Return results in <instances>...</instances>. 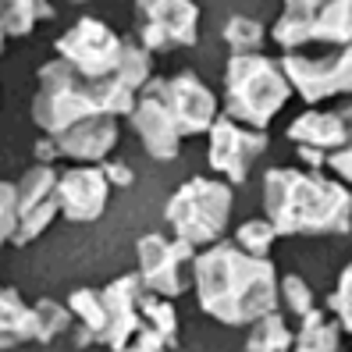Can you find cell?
I'll list each match as a JSON object with an SVG mask.
<instances>
[{"mask_svg":"<svg viewBox=\"0 0 352 352\" xmlns=\"http://www.w3.org/2000/svg\"><path fill=\"white\" fill-rule=\"evenodd\" d=\"M68 309L96 345L107 349H175L178 314L171 299L157 296L142 274H125L107 288H78Z\"/></svg>","mask_w":352,"mask_h":352,"instance_id":"obj_1","label":"cell"},{"mask_svg":"<svg viewBox=\"0 0 352 352\" xmlns=\"http://www.w3.org/2000/svg\"><path fill=\"white\" fill-rule=\"evenodd\" d=\"M199 309L228 327H245L278 309V271L267 256L245 253L239 242H214L196 256Z\"/></svg>","mask_w":352,"mask_h":352,"instance_id":"obj_2","label":"cell"},{"mask_svg":"<svg viewBox=\"0 0 352 352\" xmlns=\"http://www.w3.org/2000/svg\"><path fill=\"white\" fill-rule=\"evenodd\" d=\"M263 214L278 235H349L352 192L302 168H271L263 178Z\"/></svg>","mask_w":352,"mask_h":352,"instance_id":"obj_3","label":"cell"},{"mask_svg":"<svg viewBox=\"0 0 352 352\" xmlns=\"http://www.w3.org/2000/svg\"><path fill=\"white\" fill-rule=\"evenodd\" d=\"M139 93L129 89L121 78H89L82 75L75 65H68L65 57L50 60L39 68V93L32 96V121L43 135H54L60 129H68L72 121L86 114H132Z\"/></svg>","mask_w":352,"mask_h":352,"instance_id":"obj_4","label":"cell"},{"mask_svg":"<svg viewBox=\"0 0 352 352\" xmlns=\"http://www.w3.org/2000/svg\"><path fill=\"white\" fill-rule=\"evenodd\" d=\"M292 96V82L278 60L263 54H232L224 68V111L253 129H267Z\"/></svg>","mask_w":352,"mask_h":352,"instance_id":"obj_5","label":"cell"},{"mask_svg":"<svg viewBox=\"0 0 352 352\" xmlns=\"http://www.w3.org/2000/svg\"><path fill=\"white\" fill-rule=\"evenodd\" d=\"M232 210H235L232 182L196 175L168 199L164 214H168V224L175 228L178 239H185L189 245H214L224 239L228 224H232Z\"/></svg>","mask_w":352,"mask_h":352,"instance_id":"obj_6","label":"cell"},{"mask_svg":"<svg viewBox=\"0 0 352 352\" xmlns=\"http://www.w3.org/2000/svg\"><path fill=\"white\" fill-rule=\"evenodd\" d=\"M288 142L309 168H331L342 182H352V107L306 111L288 125Z\"/></svg>","mask_w":352,"mask_h":352,"instance_id":"obj_7","label":"cell"},{"mask_svg":"<svg viewBox=\"0 0 352 352\" xmlns=\"http://www.w3.org/2000/svg\"><path fill=\"white\" fill-rule=\"evenodd\" d=\"M274 39L285 50H302L309 43L331 50L352 43V0H285Z\"/></svg>","mask_w":352,"mask_h":352,"instance_id":"obj_8","label":"cell"},{"mask_svg":"<svg viewBox=\"0 0 352 352\" xmlns=\"http://www.w3.org/2000/svg\"><path fill=\"white\" fill-rule=\"evenodd\" d=\"M281 68L292 82V89L306 103H320L338 93H352V43L331 47L320 57H309L302 50H285Z\"/></svg>","mask_w":352,"mask_h":352,"instance_id":"obj_9","label":"cell"},{"mask_svg":"<svg viewBox=\"0 0 352 352\" xmlns=\"http://www.w3.org/2000/svg\"><path fill=\"white\" fill-rule=\"evenodd\" d=\"M139 274L157 296L178 299L196 281V245L185 239L142 235L139 239Z\"/></svg>","mask_w":352,"mask_h":352,"instance_id":"obj_10","label":"cell"},{"mask_svg":"<svg viewBox=\"0 0 352 352\" xmlns=\"http://www.w3.org/2000/svg\"><path fill=\"white\" fill-rule=\"evenodd\" d=\"M118 114H86V118H78L72 121L68 129H60L54 135H43L36 142V160H57V157H65V160H78V164H100V160H107L111 150L118 146Z\"/></svg>","mask_w":352,"mask_h":352,"instance_id":"obj_11","label":"cell"},{"mask_svg":"<svg viewBox=\"0 0 352 352\" xmlns=\"http://www.w3.org/2000/svg\"><path fill=\"white\" fill-rule=\"evenodd\" d=\"M135 32L150 50L196 47L199 8L196 0H135Z\"/></svg>","mask_w":352,"mask_h":352,"instance_id":"obj_12","label":"cell"},{"mask_svg":"<svg viewBox=\"0 0 352 352\" xmlns=\"http://www.w3.org/2000/svg\"><path fill=\"white\" fill-rule=\"evenodd\" d=\"M271 150V139H267V129H245L235 118H217L210 125V150H206V160L217 175H224L232 185H242L253 175L256 160Z\"/></svg>","mask_w":352,"mask_h":352,"instance_id":"obj_13","label":"cell"},{"mask_svg":"<svg viewBox=\"0 0 352 352\" xmlns=\"http://www.w3.org/2000/svg\"><path fill=\"white\" fill-rule=\"evenodd\" d=\"M121 47H125V39H121L111 25H103L100 18H78V22L54 43L57 57H65L68 65H75L89 78L114 75L118 60H121Z\"/></svg>","mask_w":352,"mask_h":352,"instance_id":"obj_14","label":"cell"},{"mask_svg":"<svg viewBox=\"0 0 352 352\" xmlns=\"http://www.w3.org/2000/svg\"><path fill=\"white\" fill-rule=\"evenodd\" d=\"M57 171L47 160H39L36 168H29L22 175V182L14 185L18 203H14V245H29L32 239H39L54 224V217L60 214V199H57Z\"/></svg>","mask_w":352,"mask_h":352,"instance_id":"obj_15","label":"cell"},{"mask_svg":"<svg viewBox=\"0 0 352 352\" xmlns=\"http://www.w3.org/2000/svg\"><path fill=\"white\" fill-rule=\"evenodd\" d=\"M132 129L142 142V150H146L153 160L160 164H171L182 157V125H178V114L171 111L168 96L160 93L157 78H150L146 86H142L135 107H132Z\"/></svg>","mask_w":352,"mask_h":352,"instance_id":"obj_16","label":"cell"},{"mask_svg":"<svg viewBox=\"0 0 352 352\" xmlns=\"http://www.w3.org/2000/svg\"><path fill=\"white\" fill-rule=\"evenodd\" d=\"M157 86H160L164 96H168L171 111L178 114V125H182L185 139L210 132V125L217 121V100L196 78V72H178L171 78H157Z\"/></svg>","mask_w":352,"mask_h":352,"instance_id":"obj_17","label":"cell"},{"mask_svg":"<svg viewBox=\"0 0 352 352\" xmlns=\"http://www.w3.org/2000/svg\"><path fill=\"white\" fill-rule=\"evenodd\" d=\"M111 182L103 175V168H72L57 178V199L60 214L72 224H93L100 214L107 210Z\"/></svg>","mask_w":352,"mask_h":352,"instance_id":"obj_18","label":"cell"},{"mask_svg":"<svg viewBox=\"0 0 352 352\" xmlns=\"http://www.w3.org/2000/svg\"><path fill=\"white\" fill-rule=\"evenodd\" d=\"M32 342L39 345L36 306H25L14 288L0 285V349H18Z\"/></svg>","mask_w":352,"mask_h":352,"instance_id":"obj_19","label":"cell"},{"mask_svg":"<svg viewBox=\"0 0 352 352\" xmlns=\"http://www.w3.org/2000/svg\"><path fill=\"white\" fill-rule=\"evenodd\" d=\"M292 345L302 349V352H335L342 345V320L331 314V309L314 306L302 317V327H299Z\"/></svg>","mask_w":352,"mask_h":352,"instance_id":"obj_20","label":"cell"},{"mask_svg":"<svg viewBox=\"0 0 352 352\" xmlns=\"http://www.w3.org/2000/svg\"><path fill=\"white\" fill-rule=\"evenodd\" d=\"M47 18H54L50 0H0V32L4 36H29Z\"/></svg>","mask_w":352,"mask_h":352,"instance_id":"obj_21","label":"cell"},{"mask_svg":"<svg viewBox=\"0 0 352 352\" xmlns=\"http://www.w3.org/2000/svg\"><path fill=\"white\" fill-rule=\"evenodd\" d=\"M114 78H121L129 89L142 93V86L153 78V57H150V47L135 43V39H125V47H121V60L114 68Z\"/></svg>","mask_w":352,"mask_h":352,"instance_id":"obj_22","label":"cell"},{"mask_svg":"<svg viewBox=\"0 0 352 352\" xmlns=\"http://www.w3.org/2000/svg\"><path fill=\"white\" fill-rule=\"evenodd\" d=\"M245 349H253V352H285V349H292V331H288V324H285V317L278 314V309H271V314H263L260 320H253Z\"/></svg>","mask_w":352,"mask_h":352,"instance_id":"obj_23","label":"cell"},{"mask_svg":"<svg viewBox=\"0 0 352 352\" xmlns=\"http://www.w3.org/2000/svg\"><path fill=\"white\" fill-rule=\"evenodd\" d=\"M224 43L232 47V54H256L263 47V25L250 14H232L224 25Z\"/></svg>","mask_w":352,"mask_h":352,"instance_id":"obj_24","label":"cell"},{"mask_svg":"<svg viewBox=\"0 0 352 352\" xmlns=\"http://www.w3.org/2000/svg\"><path fill=\"white\" fill-rule=\"evenodd\" d=\"M36 324H39V345H57L60 335H68L72 314H68V306H60L54 299H39L36 302Z\"/></svg>","mask_w":352,"mask_h":352,"instance_id":"obj_25","label":"cell"},{"mask_svg":"<svg viewBox=\"0 0 352 352\" xmlns=\"http://www.w3.org/2000/svg\"><path fill=\"white\" fill-rule=\"evenodd\" d=\"M278 302H285V309H288L292 317H299V320L317 306L314 288L306 285L302 274H285V278H278Z\"/></svg>","mask_w":352,"mask_h":352,"instance_id":"obj_26","label":"cell"},{"mask_svg":"<svg viewBox=\"0 0 352 352\" xmlns=\"http://www.w3.org/2000/svg\"><path fill=\"white\" fill-rule=\"evenodd\" d=\"M274 239H278V228L267 221V214L253 217V221H242L239 232H235V242L242 245L245 253H256V256H267V250L274 245Z\"/></svg>","mask_w":352,"mask_h":352,"instance_id":"obj_27","label":"cell"},{"mask_svg":"<svg viewBox=\"0 0 352 352\" xmlns=\"http://www.w3.org/2000/svg\"><path fill=\"white\" fill-rule=\"evenodd\" d=\"M327 309L342 320V327L352 335V263L342 271L338 285H335V292L327 296Z\"/></svg>","mask_w":352,"mask_h":352,"instance_id":"obj_28","label":"cell"},{"mask_svg":"<svg viewBox=\"0 0 352 352\" xmlns=\"http://www.w3.org/2000/svg\"><path fill=\"white\" fill-rule=\"evenodd\" d=\"M103 175H107V182L111 185H132V168L129 164H107V168H103Z\"/></svg>","mask_w":352,"mask_h":352,"instance_id":"obj_29","label":"cell"},{"mask_svg":"<svg viewBox=\"0 0 352 352\" xmlns=\"http://www.w3.org/2000/svg\"><path fill=\"white\" fill-rule=\"evenodd\" d=\"M0 50H4V32H0Z\"/></svg>","mask_w":352,"mask_h":352,"instance_id":"obj_30","label":"cell"},{"mask_svg":"<svg viewBox=\"0 0 352 352\" xmlns=\"http://www.w3.org/2000/svg\"><path fill=\"white\" fill-rule=\"evenodd\" d=\"M75 4H86V0H75Z\"/></svg>","mask_w":352,"mask_h":352,"instance_id":"obj_31","label":"cell"}]
</instances>
